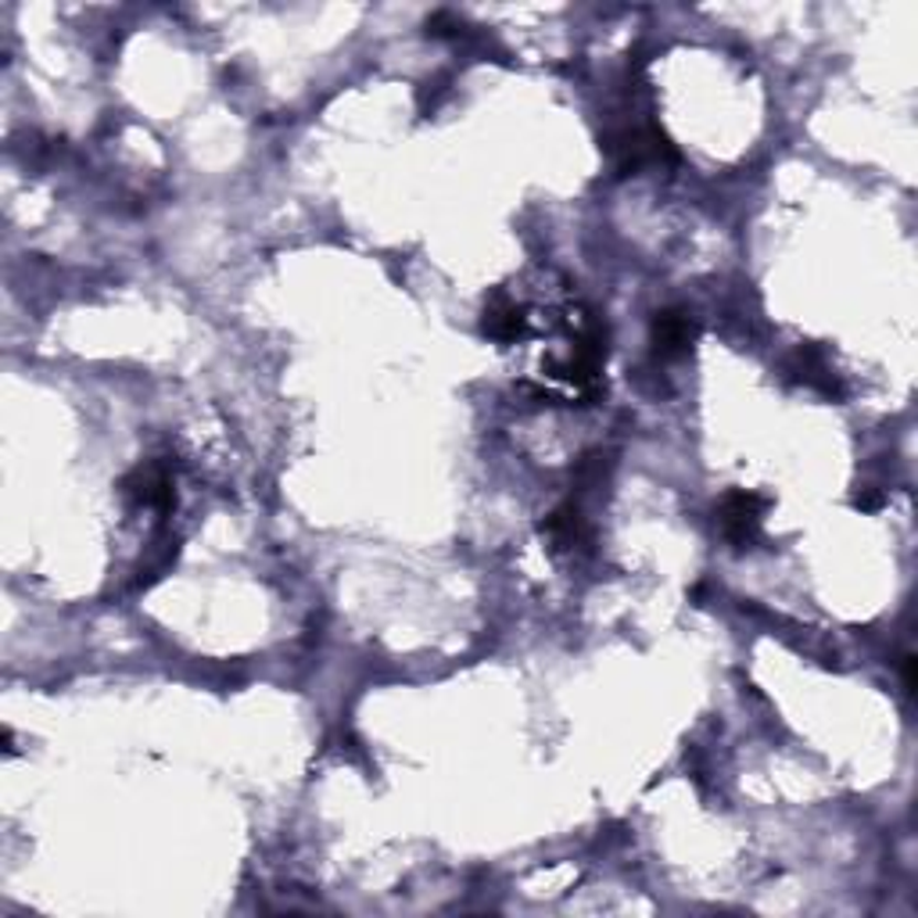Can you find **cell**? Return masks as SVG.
Returning a JSON list of instances; mask_svg holds the SVG:
<instances>
[{
	"instance_id": "cell-11",
	"label": "cell",
	"mask_w": 918,
	"mask_h": 918,
	"mask_svg": "<svg viewBox=\"0 0 918 918\" xmlns=\"http://www.w3.org/2000/svg\"><path fill=\"white\" fill-rule=\"evenodd\" d=\"M900 679H904V685H908V693H911V688H915V657L911 653L900 660Z\"/></svg>"
},
{
	"instance_id": "cell-2",
	"label": "cell",
	"mask_w": 918,
	"mask_h": 918,
	"mask_svg": "<svg viewBox=\"0 0 918 918\" xmlns=\"http://www.w3.org/2000/svg\"><path fill=\"white\" fill-rule=\"evenodd\" d=\"M119 492L129 506H148L158 513H169L177 506V488H172L169 463H162V459H148V463L129 470L119 484Z\"/></svg>"
},
{
	"instance_id": "cell-5",
	"label": "cell",
	"mask_w": 918,
	"mask_h": 918,
	"mask_svg": "<svg viewBox=\"0 0 918 918\" xmlns=\"http://www.w3.org/2000/svg\"><path fill=\"white\" fill-rule=\"evenodd\" d=\"M481 330H484V338H492L499 344H513V341H521L527 334V316L510 295L495 291L484 306Z\"/></svg>"
},
{
	"instance_id": "cell-1",
	"label": "cell",
	"mask_w": 918,
	"mask_h": 918,
	"mask_svg": "<svg viewBox=\"0 0 918 918\" xmlns=\"http://www.w3.org/2000/svg\"><path fill=\"white\" fill-rule=\"evenodd\" d=\"M771 510V499L750 492V488H732L725 492L722 506H717V524H722V535L732 549H754L760 542V524H765V513Z\"/></svg>"
},
{
	"instance_id": "cell-7",
	"label": "cell",
	"mask_w": 918,
	"mask_h": 918,
	"mask_svg": "<svg viewBox=\"0 0 918 918\" xmlns=\"http://www.w3.org/2000/svg\"><path fill=\"white\" fill-rule=\"evenodd\" d=\"M610 470H613L610 452H588V456L578 459V463H574V481L585 484V488H599L602 481L610 478Z\"/></svg>"
},
{
	"instance_id": "cell-3",
	"label": "cell",
	"mask_w": 918,
	"mask_h": 918,
	"mask_svg": "<svg viewBox=\"0 0 918 918\" xmlns=\"http://www.w3.org/2000/svg\"><path fill=\"white\" fill-rule=\"evenodd\" d=\"M700 338V320L688 309H660L650 323V341L657 359H679L696 344Z\"/></svg>"
},
{
	"instance_id": "cell-8",
	"label": "cell",
	"mask_w": 918,
	"mask_h": 918,
	"mask_svg": "<svg viewBox=\"0 0 918 918\" xmlns=\"http://www.w3.org/2000/svg\"><path fill=\"white\" fill-rule=\"evenodd\" d=\"M424 25H427V36H435V40H467V36H473L470 25L452 11H435Z\"/></svg>"
},
{
	"instance_id": "cell-10",
	"label": "cell",
	"mask_w": 918,
	"mask_h": 918,
	"mask_svg": "<svg viewBox=\"0 0 918 918\" xmlns=\"http://www.w3.org/2000/svg\"><path fill=\"white\" fill-rule=\"evenodd\" d=\"M883 502H886V495L879 492V488H861V492L854 495V506H857V510H865V513L883 510Z\"/></svg>"
},
{
	"instance_id": "cell-6",
	"label": "cell",
	"mask_w": 918,
	"mask_h": 918,
	"mask_svg": "<svg viewBox=\"0 0 918 918\" xmlns=\"http://www.w3.org/2000/svg\"><path fill=\"white\" fill-rule=\"evenodd\" d=\"M793 366H797V373H800V381H803V384L818 387V392L829 395V398H843V384L836 381V373L829 370L825 355L818 352L814 344H803V349H797V355H793Z\"/></svg>"
},
{
	"instance_id": "cell-4",
	"label": "cell",
	"mask_w": 918,
	"mask_h": 918,
	"mask_svg": "<svg viewBox=\"0 0 918 918\" xmlns=\"http://www.w3.org/2000/svg\"><path fill=\"white\" fill-rule=\"evenodd\" d=\"M538 531L556 545V549H588V545H593V527H588L585 513L574 499L559 502L553 513H545Z\"/></svg>"
},
{
	"instance_id": "cell-9",
	"label": "cell",
	"mask_w": 918,
	"mask_h": 918,
	"mask_svg": "<svg viewBox=\"0 0 918 918\" xmlns=\"http://www.w3.org/2000/svg\"><path fill=\"white\" fill-rule=\"evenodd\" d=\"M449 94H452V76H449V72H441V76H435V79L424 83V90H420V108H424V111H435Z\"/></svg>"
}]
</instances>
